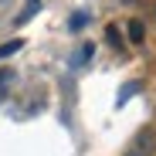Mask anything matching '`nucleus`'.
I'll list each match as a JSON object with an SVG mask.
<instances>
[{"instance_id":"nucleus-2","label":"nucleus","mask_w":156,"mask_h":156,"mask_svg":"<svg viewBox=\"0 0 156 156\" xmlns=\"http://www.w3.org/2000/svg\"><path fill=\"white\" fill-rule=\"evenodd\" d=\"M139 92H143V82H126L122 92H119V98H115V105H126V102L133 98V95H139Z\"/></svg>"},{"instance_id":"nucleus-8","label":"nucleus","mask_w":156,"mask_h":156,"mask_svg":"<svg viewBox=\"0 0 156 156\" xmlns=\"http://www.w3.org/2000/svg\"><path fill=\"white\" fill-rule=\"evenodd\" d=\"M126 4H129V0H126Z\"/></svg>"},{"instance_id":"nucleus-1","label":"nucleus","mask_w":156,"mask_h":156,"mask_svg":"<svg viewBox=\"0 0 156 156\" xmlns=\"http://www.w3.org/2000/svg\"><path fill=\"white\" fill-rule=\"evenodd\" d=\"M126 31H129V41H133V44H143L146 41V27H143V20H136V17L126 24Z\"/></svg>"},{"instance_id":"nucleus-4","label":"nucleus","mask_w":156,"mask_h":156,"mask_svg":"<svg viewBox=\"0 0 156 156\" xmlns=\"http://www.w3.org/2000/svg\"><path fill=\"white\" fill-rule=\"evenodd\" d=\"M85 24H88V14H85V10H78V14H71V20H68V27H71V31H82Z\"/></svg>"},{"instance_id":"nucleus-6","label":"nucleus","mask_w":156,"mask_h":156,"mask_svg":"<svg viewBox=\"0 0 156 156\" xmlns=\"http://www.w3.org/2000/svg\"><path fill=\"white\" fill-rule=\"evenodd\" d=\"M105 34H109V44H112V48H122V37H119V27H109Z\"/></svg>"},{"instance_id":"nucleus-7","label":"nucleus","mask_w":156,"mask_h":156,"mask_svg":"<svg viewBox=\"0 0 156 156\" xmlns=\"http://www.w3.org/2000/svg\"><path fill=\"white\" fill-rule=\"evenodd\" d=\"M126 156H146V153L143 149H133V153H126Z\"/></svg>"},{"instance_id":"nucleus-3","label":"nucleus","mask_w":156,"mask_h":156,"mask_svg":"<svg viewBox=\"0 0 156 156\" xmlns=\"http://www.w3.org/2000/svg\"><path fill=\"white\" fill-rule=\"evenodd\" d=\"M88 58H92V44H82V48H78L75 55H71V68H82Z\"/></svg>"},{"instance_id":"nucleus-5","label":"nucleus","mask_w":156,"mask_h":156,"mask_svg":"<svg viewBox=\"0 0 156 156\" xmlns=\"http://www.w3.org/2000/svg\"><path fill=\"white\" fill-rule=\"evenodd\" d=\"M20 48H24V41H10V44H0V61H4V58H10V55H17Z\"/></svg>"}]
</instances>
